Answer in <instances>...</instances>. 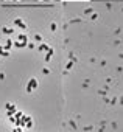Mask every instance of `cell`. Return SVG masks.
Masks as SVG:
<instances>
[{
    "label": "cell",
    "instance_id": "6da1fadb",
    "mask_svg": "<svg viewBox=\"0 0 123 132\" xmlns=\"http://www.w3.org/2000/svg\"><path fill=\"white\" fill-rule=\"evenodd\" d=\"M16 23H17V25H19V27H20V28H25V25H24V23H22V22H20V20H16Z\"/></svg>",
    "mask_w": 123,
    "mask_h": 132
},
{
    "label": "cell",
    "instance_id": "7a4b0ae2",
    "mask_svg": "<svg viewBox=\"0 0 123 132\" xmlns=\"http://www.w3.org/2000/svg\"><path fill=\"white\" fill-rule=\"evenodd\" d=\"M0 2H3V0H0Z\"/></svg>",
    "mask_w": 123,
    "mask_h": 132
}]
</instances>
